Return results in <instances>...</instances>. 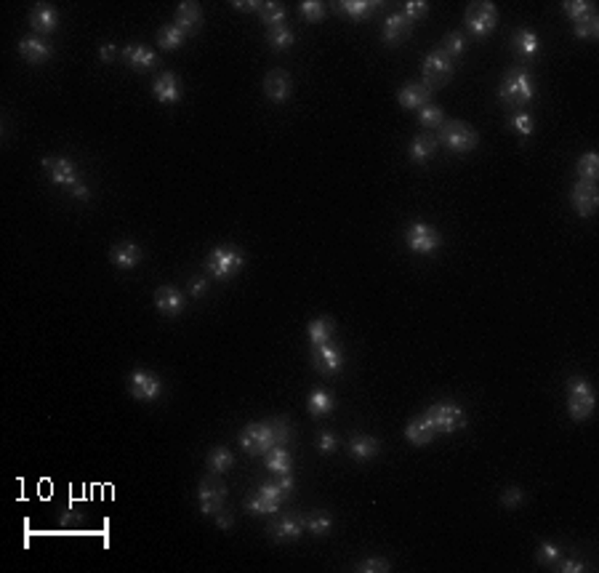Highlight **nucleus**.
<instances>
[{
	"mask_svg": "<svg viewBox=\"0 0 599 573\" xmlns=\"http://www.w3.org/2000/svg\"><path fill=\"white\" fill-rule=\"evenodd\" d=\"M389 568L392 565H389V560H384V557H365L359 565H354V571L359 573H386Z\"/></svg>",
	"mask_w": 599,
	"mask_h": 573,
	"instance_id": "49",
	"label": "nucleus"
},
{
	"mask_svg": "<svg viewBox=\"0 0 599 573\" xmlns=\"http://www.w3.org/2000/svg\"><path fill=\"white\" fill-rule=\"evenodd\" d=\"M397 99H400L405 110H421L432 99V91L426 89L424 83H405L400 94H397Z\"/></svg>",
	"mask_w": 599,
	"mask_h": 573,
	"instance_id": "21",
	"label": "nucleus"
},
{
	"mask_svg": "<svg viewBox=\"0 0 599 573\" xmlns=\"http://www.w3.org/2000/svg\"><path fill=\"white\" fill-rule=\"evenodd\" d=\"M277 485H280V488H283V494L285 496H291V494H293V474L291 472H283V474H277Z\"/></svg>",
	"mask_w": 599,
	"mask_h": 573,
	"instance_id": "55",
	"label": "nucleus"
},
{
	"mask_svg": "<svg viewBox=\"0 0 599 573\" xmlns=\"http://www.w3.org/2000/svg\"><path fill=\"white\" fill-rule=\"evenodd\" d=\"M152 94L160 104H176V101L181 99V80H179V75L163 72V75L155 80Z\"/></svg>",
	"mask_w": 599,
	"mask_h": 573,
	"instance_id": "17",
	"label": "nucleus"
},
{
	"mask_svg": "<svg viewBox=\"0 0 599 573\" xmlns=\"http://www.w3.org/2000/svg\"><path fill=\"white\" fill-rule=\"evenodd\" d=\"M43 168L48 171V177H51L56 187L72 189L80 182L77 179V166L69 157H43Z\"/></svg>",
	"mask_w": 599,
	"mask_h": 573,
	"instance_id": "12",
	"label": "nucleus"
},
{
	"mask_svg": "<svg viewBox=\"0 0 599 573\" xmlns=\"http://www.w3.org/2000/svg\"><path fill=\"white\" fill-rule=\"evenodd\" d=\"M264 464H267V469L274 474H283V472H291V467H293V456H291V451L285 448V445H274L272 451L264 453Z\"/></svg>",
	"mask_w": 599,
	"mask_h": 573,
	"instance_id": "27",
	"label": "nucleus"
},
{
	"mask_svg": "<svg viewBox=\"0 0 599 573\" xmlns=\"http://www.w3.org/2000/svg\"><path fill=\"white\" fill-rule=\"evenodd\" d=\"M522 499H525L522 488H517V485H512V488H506V491H503L501 504H503V507H506V509H514V507H520V504H522Z\"/></svg>",
	"mask_w": 599,
	"mask_h": 573,
	"instance_id": "51",
	"label": "nucleus"
},
{
	"mask_svg": "<svg viewBox=\"0 0 599 573\" xmlns=\"http://www.w3.org/2000/svg\"><path fill=\"white\" fill-rule=\"evenodd\" d=\"M259 16H262V22L267 24L269 30H274V27H283V24H285V6H280V3H262Z\"/></svg>",
	"mask_w": 599,
	"mask_h": 573,
	"instance_id": "38",
	"label": "nucleus"
},
{
	"mask_svg": "<svg viewBox=\"0 0 599 573\" xmlns=\"http://www.w3.org/2000/svg\"><path fill=\"white\" fill-rule=\"evenodd\" d=\"M232 464H235V453L229 451L227 445L211 448V453H208V472L211 474L227 472V469H232Z\"/></svg>",
	"mask_w": 599,
	"mask_h": 573,
	"instance_id": "33",
	"label": "nucleus"
},
{
	"mask_svg": "<svg viewBox=\"0 0 599 573\" xmlns=\"http://www.w3.org/2000/svg\"><path fill=\"white\" fill-rule=\"evenodd\" d=\"M405 243H408V248H410L413 254L429 256L440 248V243L442 240H440V232H437L435 227H429L424 221H413V224L405 230Z\"/></svg>",
	"mask_w": 599,
	"mask_h": 573,
	"instance_id": "9",
	"label": "nucleus"
},
{
	"mask_svg": "<svg viewBox=\"0 0 599 573\" xmlns=\"http://www.w3.org/2000/svg\"><path fill=\"white\" fill-rule=\"evenodd\" d=\"M567 392H570V400H567L570 416L576 421H586L594 411V386L583 376H573L567 382Z\"/></svg>",
	"mask_w": 599,
	"mask_h": 573,
	"instance_id": "5",
	"label": "nucleus"
},
{
	"mask_svg": "<svg viewBox=\"0 0 599 573\" xmlns=\"http://www.w3.org/2000/svg\"><path fill=\"white\" fill-rule=\"evenodd\" d=\"M570 200H573V208H576L578 216H591L599 206L597 187H594V184H586V182H578L576 187H573Z\"/></svg>",
	"mask_w": 599,
	"mask_h": 573,
	"instance_id": "16",
	"label": "nucleus"
},
{
	"mask_svg": "<svg viewBox=\"0 0 599 573\" xmlns=\"http://www.w3.org/2000/svg\"><path fill=\"white\" fill-rule=\"evenodd\" d=\"M509 126H512L514 131L520 133L522 139H527L530 133H533V115L525 110H514L512 118H509Z\"/></svg>",
	"mask_w": 599,
	"mask_h": 573,
	"instance_id": "41",
	"label": "nucleus"
},
{
	"mask_svg": "<svg viewBox=\"0 0 599 573\" xmlns=\"http://www.w3.org/2000/svg\"><path fill=\"white\" fill-rule=\"evenodd\" d=\"M112 265L118 269H133V267L142 262V248L136 245L133 240H123L112 248Z\"/></svg>",
	"mask_w": 599,
	"mask_h": 573,
	"instance_id": "22",
	"label": "nucleus"
},
{
	"mask_svg": "<svg viewBox=\"0 0 599 573\" xmlns=\"http://www.w3.org/2000/svg\"><path fill=\"white\" fill-rule=\"evenodd\" d=\"M245 507H248V512H253V515H277V512H280V504L264 499L262 494H253V496L245 499Z\"/></svg>",
	"mask_w": 599,
	"mask_h": 573,
	"instance_id": "39",
	"label": "nucleus"
},
{
	"mask_svg": "<svg viewBox=\"0 0 599 573\" xmlns=\"http://www.w3.org/2000/svg\"><path fill=\"white\" fill-rule=\"evenodd\" d=\"M376 9H381V3H376V0L373 3H368V0H344V3H338V11L349 16V19H354V22L373 16Z\"/></svg>",
	"mask_w": 599,
	"mask_h": 573,
	"instance_id": "28",
	"label": "nucleus"
},
{
	"mask_svg": "<svg viewBox=\"0 0 599 573\" xmlns=\"http://www.w3.org/2000/svg\"><path fill=\"white\" fill-rule=\"evenodd\" d=\"M556 560H559V547L554 541H544L535 552V562L538 565H556Z\"/></svg>",
	"mask_w": 599,
	"mask_h": 573,
	"instance_id": "47",
	"label": "nucleus"
},
{
	"mask_svg": "<svg viewBox=\"0 0 599 573\" xmlns=\"http://www.w3.org/2000/svg\"><path fill=\"white\" fill-rule=\"evenodd\" d=\"M245 265V259L240 254L237 248H229V245H218L213 248L206 259V269L211 277L216 280H229L232 275H237L240 269Z\"/></svg>",
	"mask_w": 599,
	"mask_h": 573,
	"instance_id": "3",
	"label": "nucleus"
},
{
	"mask_svg": "<svg viewBox=\"0 0 599 573\" xmlns=\"http://www.w3.org/2000/svg\"><path fill=\"white\" fill-rule=\"evenodd\" d=\"M240 445L248 456H264L267 451H272L277 440H274V432L269 421H253L245 430L240 432Z\"/></svg>",
	"mask_w": 599,
	"mask_h": 573,
	"instance_id": "4",
	"label": "nucleus"
},
{
	"mask_svg": "<svg viewBox=\"0 0 599 573\" xmlns=\"http://www.w3.org/2000/svg\"><path fill=\"white\" fill-rule=\"evenodd\" d=\"M424 86L429 91L432 89H440V86H445L447 80L453 77V59L442 51V48H435V51H429V56L424 59Z\"/></svg>",
	"mask_w": 599,
	"mask_h": 573,
	"instance_id": "7",
	"label": "nucleus"
},
{
	"mask_svg": "<svg viewBox=\"0 0 599 573\" xmlns=\"http://www.w3.org/2000/svg\"><path fill=\"white\" fill-rule=\"evenodd\" d=\"M267 40H269V45H272V48H277V51H285V48H291V45H293V33H291V30H288V27H274V30H269V33H267Z\"/></svg>",
	"mask_w": 599,
	"mask_h": 573,
	"instance_id": "42",
	"label": "nucleus"
},
{
	"mask_svg": "<svg viewBox=\"0 0 599 573\" xmlns=\"http://www.w3.org/2000/svg\"><path fill=\"white\" fill-rule=\"evenodd\" d=\"M69 192H72V198H80V200H88L91 198V189L86 187V184H80V182H77L75 187L69 189Z\"/></svg>",
	"mask_w": 599,
	"mask_h": 573,
	"instance_id": "60",
	"label": "nucleus"
},
{
	"mask_svg": "<svg viewBox=\"0 0 599 573\" xmlns=\"http://www.w3.org/2000/svg\"><path fill=\"white\" fill-rule=\"evenodd\" d=\"M301 16L306 22H323L325 19V6L317 3V0H304L301 3Z\"/></svg>",
	"mask_w": 599,
	"mask_h": 573,
	"instance_id": "48",
	"label": "nucleus"
},
{
	"mask_svg": "<svg viewBox=\"0 0 599 573\" xmlns=\"http://www.w3.org/2000/svg\"><path fill=\"white\" fill-rule=\"evenodd\" d=\"M174 24L184 35L195 33L197 27L203 24V13H200V6H197V3H181V6L176 9V22Z\"/></svg>",
	"mask_w": 599,
	"mask_h": 573,
	"instance_id": "26",
	"label": "nucleus"
},
{
	"mask_svg": "<svg viewBox=\"0 0 599 573\" xmlns=\"http://www.w3.org/2000/svg\"><path fill=\"white\" fill-rule=\"evenodd\" d=\"M264 91H267L269 101H274V104H283V101H288L291 91H293L291 75H288L285 69H272V72L267 75V80H264Z\"/></svg>",
	"mask_w": 599,
	"mask_h": 573,
	"instance_id": "15",
	"label": "nucleus"
},
{
	"mask_svg": "<svg viewBox=\"0 0 599 573\" xmlns=\"http://www.w3.org/2000/svg\"><path fill=\"white\" fill-rule=\"evenodd\" d=\"M186 35L176 27V24H165L163 30L157 33V45L163 48V51H176V48H181V43H184Z\"/></svg>",
	"mask_w": 599,
	"mask_h": 573,
	"instance_id": "35",
	"label": "nucleus"
},
{
	"mask_svg": "<svg viewBox=\"0 0 599 573\" xmlns=\"http://www.w3.org/2000/svg\"><path fill=\"white\" fill-rule=\"evenodd\" d=\"M19 54L30 62V65H43L51 59V45L45 43L40 35H30V38H22L19 40Z\"/></svg>",
	"mask_w": 599,
	"mask_h": 573,
	"instance_id": "19",
	"label": "nucleus"
},
{
	"mask_svg": "<svg viewBox=\"0 0 599 573\" xmlns=\"http://www.w3.org/2000/svg\"><path fill=\"white\" fill-rule=\"evenodd\" d=\"M115 56H118V48H115L112 43H104L101 48H99V59H101V62H112Z\"/></svg>",
	"mask_w": 599,
	"mask_h": 573,
	"instance_id": "57",
	"label": "nucleus"
},
{
	"mask_svg": "<svg viewBox=\"0 0 599 573\" xmlns=\"http://www.w3.org/2000/svg\"><path fill=\"white\" fill-rule=\"evenodd\" d=\"M189 294H192L195 299L206 296V294H208V280H206V277H192V280H189Z\"/></svg>",
	"mask_w": 599,
	"mask_h": 573,
	"instance_id": "54",
	"label": "nucleus"
},
{
	"mask_svg": "<svg viewBox=\"0 0 599 573\" xmlns=\"http://www.w3.org/2000/svg\"><path fill=\"white\" fill-rule=\"evenodd\" d=\"M338 448V438L330 435V432H320L317 435V451L320 453H336Z\"/></svg>",
	"mask_w": 599,
	"mask_h": 573,
	"instance_id": "52",
	"label": "nucleus"
},
{
	"mask_svg": "<svg viewBox=\"0 0 599 573\" xmlns=\"http://www.w3.org/2000/svg\"><path fill=\"white\" fill-rule=\"evenodd\" d=\"M559 571L562 573H581V571H586V565H583V562H578V560H565L562 565H559Z\"/></svg>",
	"mask_w": 599,
	"mask_h": 573,
	"instance_id": "58",
	"label": "nucleus"
},
{
	"mask_svg": "<svg viewBox=\"0 0 599 573\" xmlns=\"http://www.w3.org/2000/svg\"><path fill=\"white\" fill-rule=\"evenodd\" d=\"M30 24H33L35 33H54L56 27H59V13H56L54 6H35L33 13H30Z\"/></svg>",
	"mask_w": 599,
	"mask_h": 573,
	"instance_id": "25",
	"label": "nucleus"
},
{
	"mask_svg": "<svg viewBox=\"0 0 599 573\" xmlns=\"http://www.w3.org/2000/svg\"><path fill=\"white\" fill-rule=\"evenodd\" d=\"M155 304H157V309L163 312L165 318H176V315H181V312H184L186 299L179 288L163 286V288H157V291H155Z\"/></svg>",
	"mask_w": 599,
	"mask_h": 573,
	"instance_id": "14",
	"label": "nucleus"
},
{
	"mask_svg": "<svg viewBox=\"0 0 599 573\" xmlns=\"http://www.w3.org/2000/svg\"><path fill=\"white\" fill-rule=\"evenodd\" d=\"M333 331H336L333 318H317V320H312V323H309V328H306L312 347H320V344L330 342V339H333Z\"/></svg>",
	"mask_w": 599,
	"mask_h": 573,
	"instance_id": "31",
	"label": "nucleus"
},
{
	"mask_svg": "<svg viewBox=\"0 0 599 573\" xmlns=\"http://www.w3.org/2000/svg\"><path fill=\"white\" fill-rule=\"evenodd\" d=\"M304 528L315 536H325L328 530L333 528V518L328 512H309L304 518Z\"/></svg>",
	"mask_w": 599,
	"mask_h": 573,
	"instance_id": "37",
	"label": "nucleus"
},
{
	"mask_svg": "<svg viewBox=\"0 0 599 573\" xmlns=\"http://www.w3.org/2000/svg\"><path fill=\"white\" fill-rule=\"evenodd\" d=\"M435 139H437V144H442V147H447L450 152H458V155L471 152V150L479 144L477 131L469 128L466 123H461V121H445L440 126V133H437Z\"/></svg>",
	"mask_w": 599,
	"mask_h": 573,
	"instance_id": "2",
	"label": "nucleus"
},
{
	"mask_svg": "<svg viewBox=\"0 0 599 573\" xmlns=\"http://www.w3.org/2000/svg\"><path fill=\"white\" fill-rule=\"evenodd\" d=\"M437 139L432 136V133H418L413 142H410V157H413L415 163H426L432 155L437 152Z\"/></svg>",
	"mask_w": 599,
	"mask_h": 573,
	"instance_id": "32",
	"label": "nucleus"
},
{
	"mask_svg": "<svg viewBox=\"0 0 599 573\" xmlns=\"http://www.w3.org/2000/svg\"><path fill=\"white\" fill-rule=\"evenodd\" d=\"M437 432L432 430V424L426 421V416H418V419H413L410 424H408V430H405V438L413 443V445H429V443L435 440Z\"/></svg>",
	"mask_w": 599,
	"mask_h": 573,
	"instance_id": "30",
	"label": "nucleus"
},
{
	"mask_svg": "<svg viewBox=\"0 0 599 573\" xmlns=\"http://www.w3.org/2000/svg\"><path fill=\"white\" fill-rule=\"evenodd\" d=\"M442 51H445L450 59L464 56V51H466V38H464L461 33H447L445 40H442Z\"/></svg>",
	"mask_w": 599,
	"mask_h": 573,
	"instance_id": "43",
	"label": "nucleus"
},
{
	"mask_svg": "<svg viewBox=\"0 0 599 573\" xmlns=\"http://www.w3.org/2000/svg\"><path fill=\"white\" fill-rule=\"evenodd\" d=\"M512 45L522 59H535V56L541 54V40H538V35L530 33V30H520V33L514 35Z\"/></svg>",
	"mask_w": 599,
	"mask_h": 573,
	"instance_id": "29",
	"label": "nucleus"
},
{
	"mask_svg": "<svg viewBox=\"0 0 599 573\" xmlns=\"http://www.w3.org/2000/svg\"><path fill=\"white\" fill-rule=\"evenodd\" d=\"M269 424H272V432H274L277 445H288L291 438H293V430H291L288 419H285V416H274V419H269Z\"/></svg>",
	"mask_w": 599,
	"mask_h": 573,
	"instance_id": "46",
	"label": "nucleus"
},
{
	"mask_svg": "<svg viewBox=\"0 0 599 573\" xmlns=\"http://www.w3.org/2000/svg\"><path fill=\"white\" fill-rule=\"evenodd\" d=\"M379 451H381V443L376 440V438H371V435H354L349 440V453L357 462H371V459L379 456Z\"/></svg>",
	"mask_w": 599,
	"mask_h": 573,
	"instance_id": "24",
	"label": "nucleus"
},
{
	"mask_svg": "<svg viewBox=\"0 0 599 573\" xmlns=\"http://www.w3.org/2000/svg\"><path fill=\"white\" fill-rule=\"evenodd\" d=\"M128 389H131L133 400L152 403V400H157L160 392H163V382H160L155 374H150V371H142V368H139V371H133L131 379H128Z\"/></svg>",
	"mask_w": 599,
	"mask_h": 573,
	"instance_id": "11",
	"label": "nucleus"
},
{
	"mask_svg": "<svg viewBox=\"0 0 599 573\" xmlns=\"http://www.w3.org/2000/svg\"><path fill=\"white\" fill-rule=\"evenodd\" d=\"M418 123H421L424 128H440V126L445 123V112L440 110L437 104H432V101H429L426 107H421V110H418Z\"/></svg>",
	"mask_w": 599,
	"mask_h": 573,
	"instance_id": "40",
	"label": "nucleus"
},
{
	"mask_svg": "<svg viewBox=\"0 0 599 573\" xmlns=\"http://www.w3.org/2000/svg\"><path fill=\"white\" fill-rule=\"evenodd\" d=\"M426 421L432 424V430L440 435V432H456L466 424V413L464 408L456 406V403H437L424 413Z\"/></svg>",
	"mask_w": 599,
	"mask_h": 573,
	"instance_id": "6",
	"label": "nucleus"
},
{
	"mask_svg": "<svg viewBox=\"0 0 599 573\" xmlns=\"http://www.w3.org/2000/svg\"><path fill=\"white\" fill-rule=\"evenodd\" d=\"M597 35H599L597 13H591V16H586V19H581V22L576 24V38H581V40H591V38H597Z\"/></svg>",
	"mask_w": 599,
	"mask_h": 573,
	"instance_id": "45",
	"label": "nucleus"
},
{
	"mask_svg": "<svg viewBox=\"0 0 599 573\" xmlns=\"http://www.w3.org/2000/svg\"><path fill=\"white\" fill-rule=\"evenodd\" d=\"M213 518H216V525H218L221 530H229V528H232V515H229V512H221V509H218Z\"/></svg>",
	"mask_w": 599,
	"mask_h": 573,
	"instance_id": "59",
	"label": "nucleus"
},
{
	"mask_svg": "<svg viewBox=\"0 0 599 573\" xmlns=\"http://www.w3.org/2000/svg\"><path fill=\"white\" fill-rule=\"evenodd\" d=\"M464 22H466V30L474 38H488L498 27V11H496L493 3H474L466 9Z\"/></svg>",
	"mask_w": 599,
	"mask_h": 573,
	"instance_id": "8",
	"label": "nucleus"
},
{
	"mask_svg": "<svg viewBox=\"0 0 599 573\" xmlns=\"http://www.w3.org/2000/svg\"><path fill=\"white\" fill-rule=\"evenodd\" d=\"M562 9H565V13L576 24L581 22V19H586V16H591V13H594V6H591V3H586V0H567Z\"/></svg>",
	"mask_w": 599,
	"mask_h": 573,
	"instance_id": "44",
	"label": "nucleus"
},
{
	"mask_svg": "<svg viewBox=\"0 0 599 573\" xmlns=\"http://www.w3.org/2000/svg\"><path fill=\"white\" fill-rule=\"evenodd\" d=\"M498 96H501L503 107H509L512 112L522 110V107H527V104L535 99V89H533V80H530L527 67H514V69L506 72Z\"/></svg>",
	"mask_w": 599,
	"mask_h": 573,
	"instance_id": "1",
	"label": "nucleus"
},
{
	"mask_svg": "<svg viewBox=\"0 0 599 573\" xmlns=\"http://www.w3.org/2000/svg\"><path fill=\"white\" fill-rule=\"evenodd\" d=\"M259 494H262L264 499H269V501H277V504H280L283 499H288V496L283 494V488H280L277 483H264V485H259Z\"/></svg>",
	"mask_w": 599,
	"mask_h": 573,
	"instance_id": "53",
	"label": "nucleus"
},
{
	"mask_svg": "<svg viewBox=\"0 0 599 573\" xmlns=\"http://www.w3.org/2000/svg\"><path fill=\"white\" fill-rule=\"evenodd\" d=\"M306 406H309V413H312V416H328L336 403H333V395L325 392V389H312Z\"/></svg>",
	"mask_w": 599,
	"mask_h": 573,
	"instance_id": "34",
	"label": "nucleus"
},
{
	"mask_svg": "<svg viewBox=\"0 0 599 573\" xmlns=\"http://www.w3.org/2000/svg\"><path fill=\"white\" fill-rule=\"evenodd\" d=\"M301 530H304V520L296 518V515H280V520H274L269 525V536L277 541H296L301 539Z\"/></svg>",
	"mask_w": 599,
	"mask_h": 573,
	"instance_id": "18",
	"label": "nucleus"
},
{
	"mask_svg": "<svg viewBox=\"0 0 599 573\" xmlns=\"http://www.w3.org/2000/svg\"><path fill=\"white\" fill-rule=\"evenodd\" d=\"M232 6H235L237 11H259V9H262V3H259V0H235Z\"/></svg>",
	"mask_w": 599,
	"mask_h": 573,
	"instance_id": "56",
	"label": "nucleus"
},
{
	"mask_svg": "<svg viewBox=\"0 0 599 573\" xmlns=\"http://www.w3.org/2000/svg\"><path fill=\"white\" fill-rule=\"evenodd\" d=\"M426 11H429V3H424V0H408V3H405V9H403V16L413 24L415 19H421Z\"/></svg>",
	"mask_w": 599,
	"mask_h": 573,
	"instance_id": "50",
	"label": "nucleus"
},
{
	"mask_svg": "<svg viewBox=\"0 0 599 573\" xmlns=\"http://www.w3.org/2000/svg\"><path fill=\"white\" fill-rule=\"evenodd\" d=\"M410 38V22L405 19L403 13H392L384 22V43L386 45H400L403 40Z\"/></svg>",
	"mask_w": 599,
	"mask_h": 573,
	"instance_id": "23",
	"label": "nucleus"
},
{
	"mask_svg": "<svg viewBox=\"0 0 599 573\" xmlns=\"http://www.w3.org/2000/svg\"><path fill=\"white\" fill-rule=\"evenodd\" d=\"M312 365L325 376L336 374L338 368L344 365V352H341V347L333 342H325V344H320V347H315V352H312Z\"/></svg>",
	"mask_w": 599,
	"mask_h": 573,
	"instance_id": "13",
	"label": "nucleus"
},
{
	"mask_svg": "<svg viewBox=\"0 0 599 573\" xmlns=\"http://www.w3.org/2000/svg\"><path fill=\"white\" fill-rule=\"evenodd\" d=\"M578 179L581 182H586V184H594L599 177V157L597 152H586L581 160H578Z\"/></svg>",
	"mask_w": 599,
	"mask_h": 573,
	"instance_id": "36",
	"label": "nucleus"
},
{
	"mask_svg": "<svg viewBox=\"0 0 599 573\" xmlns=\"http://www.w3.org/2000/svg\"><path fill=\"white\" fill-rule=\"evenodd\" d=\"M123 62L128 67H133V69H139V72H147V69H152V67L157 65V54H155L152 48L136 43V45L123 48Z\"/></svg>",
	"mask_w": 599,
	"mask_h": 573,
	"instance_id": "20",
	"label": "nucleus"
},
{
	"mask_svg": "<svg viewBox=\"0 0 599 573\" xmlns=\"http://www.w3.org/2000/svg\"><path fill=\"white\" fill-rule=\"evenodd\" d=\"M224 499H227V488L218 483V480H213V474H208V477L200 480V485H197V501H200V512L203 515H216L218 509H221V504H224Z\"/></svg>",
	"mask_w": 599,
	"mask_h": 573,
	"instance_id": "10",
	"label": "nucleus"
},
{
	"mask_svg": "<svg viewBox=\"0 0 599 573\" xmlns=\"http://www.w3.org/2000/svg\"><path fill=\"white\" fill-rule=\"evenodd\" d=\"M67 523V520H80V515H75V512H65V518H62Z\"/></svg>",
	"mask_w": 599,
	"mask_h": 573,
	"instance_id": "61",
	"label": "nucleus"
}]
</instances>
